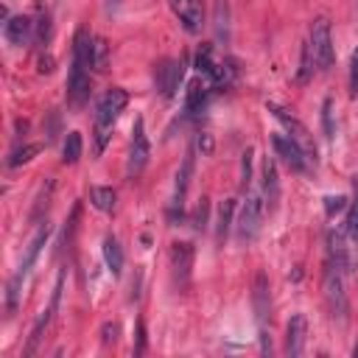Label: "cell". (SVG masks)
Instances as JSON below:
<instances>
[{"mask_svg": "<svg viewBox=\"0 0 358 358\" xmlns=\"http://www.w3.org/2000/svg\"><path fill=\"white\" fill-rule=\"evenodd\" d=\"M59 296H62V277L56 280V288H53V294H50V305L42 310V316L36 319V324H34V330H31V338H28V347H25V352H28V355L36 350V344L42 341V336H45V330H48V324L53 322V313L59 310Z\"/></svg>", "mask_w": 358, "mask_h": 358, "instance_id": "8fae6325", "label": "cell"}, {"mask_svg": "<svg viewBox=\"0 0 358 358\" xmlns=\"http://www.w3.org/2000/svg\"><path fill=\"white\" fill-rule=\"evenodd\" d=\"M199 148H201L204 154L213 148V140H210V134H201V137H199Z\"/></svg>", "mask_w": 358, "mask_h": 358, "instance_id": "f35d334b", "label": "cell"}, {"mask_svg": "<svg viewBox=\"0 0 358 358\" xmlns=\"http://www.w3.org/2000/svg\"><path fill=\"white\" fill-rule=\"evenodd\" d=\"M90 64H92V70H98V73H103V70H106V64H109V45H106V39H103V36H92Z\"/></svg>", "mask_w": 358, "mask_h": 358, "instance_id": "7402d4cb", "label": "cell"}, {"mask_svg": "<svg viewBox=\"0 0 358 358\" xmlns=\"http://www.w3.org/2000/svg\"><path fill=\"white\" fill-rule=\"evenodd\" d=\"M148 157H151V145H148V137H145V123H143V117H137L134 126H131V145H129V165H126L129 179L143 173Z\"/></svg>", "mask_w": 358, "mask_h": 358, "instance_id": "277c9868", "label": "cell"}, {"mask_svg": "<svg viewBox=\"0 0 358 358\" xmlns=\"http://www.w3.org/2000/svg\"><path fill=\"white\" fill-rule=\"evenodd\" d=\"M171 8L179 17V22L185 25V31L196 34L201 28V3L199 0H171Z\"/></svg>", "mask_w": 358, "mask_h": 358, "instance_id": "5bb4252c", "label": "cell"}, {"mask_svg": "<svg viewBox=\"0 0 358 358\" xmlns=\"http://www.w3.org/2000/svg\"><path fill=\"white\" fill-rule=\"evenodd\" d=\"M196 224H199V227H204V224H207V201H201V204H199V213H196Z\"/></svg>", "mask_w": 358, "mask_h": 358, "instance_id": "8d00e7d4", "label": "cell"}, {"mask_svg": "<svg viewBox=\"0 0 358 358\" xmlns=\"http://www.w3.org/2000/svg\"><path fill=\"white\" fill-rule=\"evenodd\" d=\"M350 95H358V48H355L352 62H350Z\"/></svg>", "mask_w": 358, "mask_h": 358, "instance_id": "836d02e7", "label": "cell"}, {"mask_svg": "<svg viewBox=\"0 0 358 358\" xmlns=\"http://www.w3.org/2000/svg\"><path fill=\"white\" fill-rule=\"evenodd\" d=\"M324 296H327V305L333 310V316L344 319L347 316V294H344V277H341V268L336 263L327 260L324 266Z\"/></svg>", "mask_w": 358, "mask_h": 358, "instance_id": "5b68a950", "label": "cell"}, {"mask_svg": "<svg viewBox=\"0 0 358 358\" xmlns=\"http://www.w3.org/2000/svg\"><path fill=\"white\" fill-rule=\"evenodd\" d=\"M48 235H50V224L45 221V224H39L36 235L31 238V243H28V252H25V257H22V263H20L17 274H14V277H11V282H8V310H14V308H17L20 285H22V280L28 277L31 266L36 263V257H39V252H42V246H45V241H48Z\"/></svg>", "mask_w": 358, "mask_h": 358, "instance_id": "3957f363", "label": "cell"}, {"mask_svg": "<svg viewBox=\"0 0 358 358\" xmlns=\"http://www.w3.org/2000/svg\"><path fill=\"white\" fill-rule=\"evenodd\" d=\"M48 39H50V14L42 11L39 20H36V42L39 45H48Z\"/></svg>", "mask_w": 358, "mask_h": 358, "instance_id": "f546056e", "label": "cell"}, {"mask_svg": "<svg viewBox=\"0 0 358 358\" xmlns=\"http://www.w3.org/2000/svg\"><path fill=\"white\" fill-rule=\"evenodd\" d=\"M215 34H218V39L221 36L227 39V34H229V6H227V0H215Z\"/></svg>", "mask_w": 358, "mask_h": 358, "instance_id": "d4e9b609", "label": "cell"}, {"mask_svg": "<svg viewBox=\"0 0 358 358\" xmlns=\"http://www.w3.org/2000/svg\"><path fill=\"white\" fill-rule=\"evenodd\" d=\"M126 103H129V92L123 87H112L101 95L98 109H95V131H92L95 134V154H103V148L109 143V131H112L117 115L126 109Z\"/></svg>", "mask_w": 358, "mask_h": 358, "instance_id": "6da1fadb", "label": "cell"}, {"mask_svg": "<svg viewBox=\"0 0 358 358\" xmlns=\"http://www.w3.org/2000/svg\"><path fill=\"white\" fill-rule=\"evenodd\" d=\"M53 70V56H42L39 59V73H50Z\"/></svg>", "mask_w": 358, "mask_h": 358, "instance_id": "74e56055", "label": "cell"}, {"mask_svg": "<svg viewBox=\"0 0 358 358\" xmlns=\"http://www.w3.org/2000/svg\"><path fill=\"white\" fill-rule=\"evenodd\" d=\"M39 143H28V145H22V148H17L11 157H8V165L11 168H17V165H22V162H28V159H34L36 154H39Z\"/></svg>", "mask_w": 358, "mask_h": 358, "instance_id": "4316f807", "label": "cell"}, {"mask_svg": "<svg viewBox=\"0 0 358 358\" xmlns=\"http://www.w3.org/2000/svg\"><path fill=\"white\" fill-rule=\"evenodd\" d=\"M101 336H103V344H109V341H115V338H117V324H103V330H101Z\"/></svg>", "mask_w": 358, "mask_h": 358, "instance_id": "e575fe53", "label": "cell"}, {"mask_svg": "<svg viewBox=\"0 0 358 358\" xmlns=\"http://www.w3.org/2000/svg\"><path fill=\"white\" fill-rule=\"evenodd\" d=\"M252 302H255V313H257V319H266V313H268V277H266L263 271L255 274Z\"/></svg>", "mask_w": 358, "mask_h": 358, "instance_id": "d6986e66", "label": "cell"}, {"mask_svg": "<svg viewBox=\"0 0 358 358\" xmlns=\"http://www.w3.org/2000/svg\"><path fill=\"white\" fill-rule=\"evenodd\" d=\"M103 260H106V268L115 277H120V271H123V249H120V241L115 235L103 238Z\"/></svg>", "mask_w": 358, "mask_h": 358, "instance_id": "ac0fdd59", "label": "cell"}, {"mask_svg": "<svg viewBox=\"0 0 358 358\" xmlns=\"http://www.w3.org/2000/svg\"><path fill=\"white\" fill-rule=\"evenodd\" d=\"M322 120H324V134L333 137L336 129H333V101H330V98L322 103Z\"/></svg>", "mask_w": 358, "mask_h": 358, "instance_id": "1f68e13d", "label": "cell"}, {"mask_svg": "<svg viewBox=\"0 0 358 358\" xmlns=\"http://www.w3.org/2000/svg\"><path fill=\"white\" fill-rule=\"evenodd\" d=\"M190 176H193V148L185 154L182 159V168L176 173V187H173V204L182 210V201H185V193H187V185H190Z\"/></svg>", "mask_w": 358, "mask_h": 358, "instance_id": "e0dca14e", "label": "cell"}, {"mask_svg": "<svg viewBox=\"0 0 358 358\" xmlns=\"http://www.w3.org/2000/svg\"><path fill=\"white\" fill-rule=\"evenodd\" d=\"M232 78H235V67H232L229 62H215V70L210 73V81H213L215 87H229Z\"/></svg>", "mask_w": 358, "mask_h": 358, "instance_id": "cb8c5ba5", "label": "cell"}, {"mask_svg": "<svg viewBox=\"0 0 358 358\" xmlns=\"http://www.w3.org/2000/svg\"><path fill=\"white\" fill-rule=\"evenodd\" d=\"M31 31H34V22H31V17H25V14L8 17L6 25H3V36H6L11 45H25V42L31 39Z\"/></svg>", "mask_w": 358, "mask_h": 358, "instance_id": "9a60e30c", "label": "cell"}, {"mask_svg": "<svg viewBox=\"0 0 358 358\" xmlns=\"http://www.w3.org/2000/svg\"><path fill=\"white\" fill-rule=\"evenodd\" d=\"M207 106V84L201 81V78H193L190 84H187V90H185V109L190 112V115H196V112H201Z\"/></svg>", "mask_w": 358, "mask_h": 358, "instance_id": "2e32d148", "label": "cell"}, {"mask_svg": "<svg viewBox=\"0 0 358 358\" xmlns=\"http://www.w3.org/2000/svg\"><path fill=\"white\" fill-rule=\"evenodd\" d=\"M171 266H173L176 280L185 285L187 277H190V268H193V243L176 241V243L171 246Z\"/></svg>", "mask_w": 358, "mask_h": 358, "instance_id": "4fadbf2b", "label": "cell"}, {"mask_svg": "<svg viewBox=\"0 0 358 358\" xmlns=\"http://www.w3.org/2000/svg\"><path fill=\"white\" fill-rule=\"evenodd\" d=\"M182 81V62L176 59H162L157 67V90L162 98H173Z\"/></svg>", "mask_w": 358, "mask_h": 358, "instance_id": "9c48e42d", "label": "cell"}, {"mask_svg": "<svg viewBox=\"0 0 358 358\" xmlns=\"http://www.w3.org/2000/svg\"><path fill=\"white\" fill-rule=\"evenodd\" d=\"M263 193H266V199L274 204L277 201V196H280V185H277V168H274V162L271 159H266V165H263Z\"/></svg>", "mask_w": 358, "mask_h": 358, "instance_id": "603a6c76", "label": "cell"}, {"mask_svg": "<svg viewBox=\"0 0 358 358\" xmlns=\"http://www.w3.org/2000/svg\"><path fill=\"white\" fill-rule=\"evenodd\" d=\"M344 207H347V199H344V196H327V199H324V210H327V215L341 213Z\"/></svg>", "mask_w": 358, "mask_h": 358, "instance_id": "d6a6232c", "label": "cell"}, {"mask_svg": "<svg viewBox=\"0 0 358 358\" xmlns=\"http://www.w3.org/2000/svg\"><path fill=\"white\" fill-rule=\"evenodd\" d=\"M260 221H263V196L249 193L243 207H241V218H238V235L241 238H255L260 232Z\"/></svg>", "mask_w": 358, "mask_h": 358, "instance_id": "52a82bcc", "label": "cell"}, {"mask_svg": "<svg viewBox=\"0 0 358 358\" xmlns=\"http://www.w3.org/2000/svg\"><path fill=\"white\" fill-rule=\"evenodd\" d=\"M90 67L87 64H81V62H76L73 59V67H70V78H67V101L73 103V106H84L87 101H90V73H87Z\"/></svg>", "mask_w": 358, "mask_h": 358, "instance_id": "ba28073f", "label": "cell"}, {"mask_svg": "<svg viewBox=\"0 0 358 358\" xmlns=\"http://www.w3.org/2000/svg\"><path fill=\"white\" fill-rule=\"evenodd\" d=\"M143 347H145V327H143V322H140V324H137V350H134V352L140 355Z\"/></svg>", "mask_w": 358, "mask_h": 358, "instance_id": "d590c367", "label": "cell"}, {"mask_svg": "<svg viewBox=\"0 0 358 358\" xmlns=\"http://www.w3.org/2000/svg\"><path fill=\"white\" fill-rule=\"evenodd\" d=\"M196 70L204 73V76H210V73L215 70V62H213V50H210V48H201V50L196 53Z\"/></svg>", "mask_w": 358, "mask_h": 358, "instance_id": "f1b7e54d", "label": "cell"}, {"mask_svg": "<svg viewBox=\"0 0 358 358\" xmlns=\"http://www.w3.org/2000/svg\"><path fill=\"white\" fill-rule=\"evenodd\" d=\"M308 48L313 56V64L327 73L333 67L336 59V48H333V36H330V20L327 17H316L310 25V36H308Z\"/></svg>", "mask_w": 358, "mask_h": 358, "instance_id": "7a4b0ae2", "label": "cell"}, {"mask_svg": "<svg viewBox=\"0 0 358 358\" xmlns=\"http://www.w3.org/2000/svg\"><path fill=\"white\" fill-rule=\"evenodd\" d=\"M90 201H92L95 210H101V213H112L115 204H117V193H115L112 187L95 185V187H90Z\"/></svg>", "mask_w": 358, "mask_h": 358, "instance_id": "ffe728a7", "label": "cell"}, {"mask_svg": "<svg viewBox=\"0 0 358 358\" xmlns=\"http://www.w3.org/2000/svg\"><path fill=\"white\" fill-rule=\"evenodd\" d=\"M81 148H84L81 131H67V137H64V145H62V162H64V165H73V162H78V157H81Z\"/></svg>", "mask_w": 358, "mask_h": 358, "instance_id": "44dd1931", "label": "cell"}, {"mask_svg": "<svg viewBox=\"0 0 358 358\" xmlns=\"http://www.w3.org/2000/svg\"><path fill=\"white\" fill-rule=\"evenodd\" d=\"M347 235L358 243V182H355V196L350 204V215H347Z\"/></svg>", "mask_w": 358, "mask_h": 358, "instance_id": "83f0119b", "label": "cell"}, {"mask_svg": "<svg viewBox=\"0 0 358 358\" xmlns=\"http://www.w3.org/2000/svg\"><path fill=\"white\" fill-rule=\"evenodd\" d=\"M232 210H235V199H227L221 207H218V241H224L229 224H232Z\"/></svg>", "mask_w": 358, "mask_h": 358, "instance_id": "484cf974", "label": "cell"}, {"mask_svg": "<svg viewBox=\"0 0 358 358\" xmlns=\"http://www.w3.org/2000/svg\"><path fill=\"white\" fill-rule=\"evenodd\" d=\"M268 109L274 112V117L282 123V129H285V131H288V134H291V137H294V140H296L308 154H316V148H313V140H310L308 129H305L294 115H288V112H285L282 106H277V103H268Z\"/></svg>", "mask_w": 358, "mask_h": 358, "instance_id": "30bf717a", "label": "cell"}, {"mask_svg": "<svg viewBox=\"0 0 358 358\" xmlns=\"http://www.w3.org/2000/svg\"><path fill=\"white\" fill-rule=\"evenodd\" d=\"M271 145H274V154H277L291 171H296V173L305 171V162H308L310 157H308V151H305L291 134H274V137H271Z\"/></svg>", "mask_w": 358, "mask_h": 358, "instance_id": "8992f818", "label": "cell"}, {"mask_svg": "<svg viewBox=\"0 0 358 358\" xmlns=\"http://www.w3.org/2000/svg\"><path fill=\"white\" fill-rule=\"evenodd\" d=\"M310 73H313V56H310V48L305 45V48H302V67H299V81L305 84V81L310 78Z\"/></svg>", "mask_w": 358, "mask_h": 358, "instance_id": "4dcf8cb0", "label": "cell"}, {"mask_svg": "<svg viewBox=\"0 0 358 358\" xmlns=\"http://www.w3.org/2000/svg\"><path fill=\"white\" fill-rule=\"evenodd\" d=\"M305 336H308V319L302 313H294L288 319V327H285V352L291 358L302 355L305 350Z\"/></svg>", "mask_w": 358, "mask_h": 358, "instance_id": "7c38bea8", "label": "cell"}]
</instances>
